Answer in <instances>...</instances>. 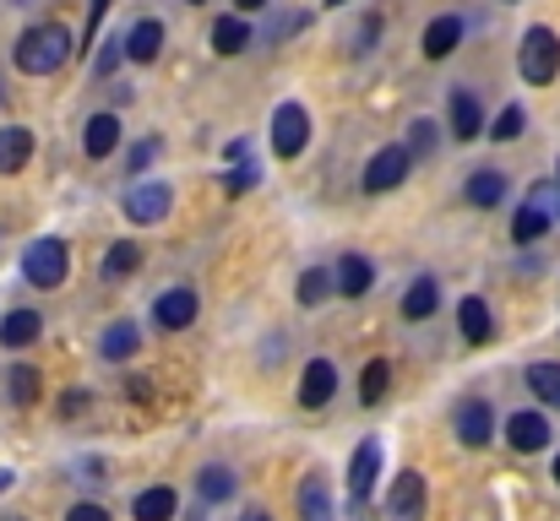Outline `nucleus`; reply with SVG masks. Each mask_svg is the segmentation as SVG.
Segmentation results:
<instances>
[{
  "label": "nucleus",
  "instance_id": "nucleus-15",
  "mask_svg": "<svg viewBox=\"0 0 560 521\" xmlns=\"http://www.w3.org/2000/svg\"><path fill=\"white\" fill-rule=\"evenodd\" d=\"M457 44H463V16L446 11V16H435V22L424 27V55H430V60H446Z\"/></svg>",
  "mask_w": 560,
  "mask_h": 521
},
{
  "label": "nucleus",
  "instance_id": "nucleus-8",
  "mask_svg": "<svg viewBox=\"0 0 560 521\" xmlns=\"http://www.w3.org/2000/svg\"><path fill=\"white\" fill-rule=\"evenodd\" d=\"M375 473H381V446L360 440V451L349 457V495H354V506H365L375 495Z\"/></svg>",
  "mask_w": 560,
  "mask_h": 521
},
{
  "label": "nucleus",
  "instance_id": "nucleus-27",
  "mask_svg": "<svg viewBox=\"0 0 560 521\" xmlns=\"http://www.w3.org/2000/svg\"><path fill=\"white\" fill-rule=\"evenodd\" d=\"M545 228H550V212H545V206H534V201L512 217V239H517V245H534Z\"/></svg>",
  "mask_w": 560,
  "mask_h": 521
},
{
  "label": "nucleus",
  "instance_id": "nucleus-24",
  "mask_svg": "<svg viewBox=\"0 0 560 521\" xmlns=\"http://www.w3.org/2000/svg\"><path fill=\"white\" fill-rule=\"evenodd\" d=\"M435 305H441V288H435V277H419V283L402 294V316H408V321H424V316H435Z\"/></svg>",
  "mask_w": 560,
  "mask_h": 521
},
{
  "label": "nucleus",
  "instance_id": "nucleus-5",
  "mask_svg": "<svg viewBox=\"0 0 560 521\" xmlns=\"http://www.w3.org/2000/svg\"><path fill=\"white\" fill-rule=\"evenodd\" d=\"M170 206H175V190L164 179H142V185L126 190V217L131 223H164Z\"/></svg>",
  "mask_w": 560,
  "mask_h": 521
},
{
  "label": "nucleus",
  "instance_id": "nucleus-22",
  "mask_svg": "<svg viewBox=\"0 0 560 521\" xmlns=\"http://www.w3.org/2000/svg\"><path fill=\"white\" fill-rule=\"evenodd\" d=\"M371 277H375V267L365 256H343V261H338V294H343V299H360V294L371 288Z\"/></svg>",
  "mask_w": 560,
  "mask_h": 521
},
{
  "label": "nucleus",
  "instance_id": "nucleus-45",
  "mask_svg": "<svg viewBox=\"0 0 560 521\" xmlns=\"http://www.w3.org/2000/svg\"><path fill=\"white\" fill-rule=\"evenodd\" d=\"M327 5H349V0H327Z\"/></svg>",
  "mask_w": 560,
  "mask_h": 521
},
{
  "label": "nucleus",
  "instance_id": "nucleus-1",
  "mask_svg": "<svg viewBox=\"0 0 560 521\" xmlns=\"http://www.w3.org/2000/svg\"><path fill=\"white\" fill-rule=\"evenodd\" d=\"M66 60H71V33L60 22H38L16 38V71H27V76H49Z\"/></svg>",
  "mask_w": 560,
  "mask_h": 521
},
{
  "label": "nucleus",
  "instance_id": "nucleus-16",
  "mask_svg": "<svg viewBox=\"0 0 560 521\" xmlns=\"http://www.w3.org/2000/svg\"><path fill=\"white\" fill-rule=\"evenodd\" d=\"M115 147H120V120L115 115H93L88 131H82V153L88 158H109Z\"/></svg>",
  "mask_w": 560,
  "mask_h": 521
},
{
  "label": "nucleus",
  "instance_id": "nucleus-31",
  "mask_svg": "<svg viewBox=\"0 0 560 521\" xmlns=\"http://www.w3.org/2000/svg\"><path fill=\"white\" fill-rule=\"evenodd\" d=\"M528 386H534L539 402L560 407V364H534V369H528Z\"/></svg>",
  "mask_w": 560,
  "mask_h": 521
},
{
  "label": "nucleus",
  "instance_id": "nucleus-30",
  "mask_svg": "<svg viewBox=\"0 0 560 521\" xmlns=\"http://www.w3.org/2000/svg\"><path fill=\"white\" fill-rule=\"evenodd\" d=\"M196 495L201 500H229L234 495V473L229 467H201L196 473Z\"/></svg>",
  "mask_w": 560,
  "mask_h": 521
},
{
  "label": "nucleus",
  "instance_id": "nucleus-38",
  "mask_svg": "<svg viewBox=\"0 0 560 521\" xmlns=\"http://www.w3.org/2000/svg\"><path fill=\"white\" fill-rule=\"evenodd\" d=\"M66 521H109V511H104V506H93V500H82V506H71V511H66Z\"/></svg>",
  "mask_w": 560,
  "mask_h": 521
},
{
  "label": "nucleus",
  "instance_id": "nucleus-11",
  "mask_svg": "<svg viewBox=\"0 0 560 521\" xmlns=\"http://www.w3.org/2000/svg\"><path fill=\"white\" fill-rule=\"evenodd\" d=\"M159 49H164V22L159 16H142V22H131L126 27V60H159Z\"/></svg>",
  "mask_w": 560,
  "mask_h": 521
},
{
  "label": "nucleus",
  "instance_id": "nucleus-47",
  "mask_svg": "<svg viewBox=\"0 0 560 521\" xmlns=\"http://www.w3.org/2000/svg\"><path fill=\"white\" fill-rule=\"evenodd\" d=\"M11 5H33V0H11Z\"/></svg>",
  "mask_w": 560,
  "mask_h": 521
},
{
  "label": "nucleus",
  "instance_id": "nucleus-37",
  "mask_svg": "<svg viewBox=\"0 0 560 521\" xmlns=\"http://www.w3.org/2000/svg\"><path fill=\"white\" fill-rule=\"evenodd\" d=\"M223 185H229V196H240V190L256 185V169H250V164H234V169L223 174Z\"/></svg>",
  "mask_w": 560,
  "mask_h": 521
},
{
  "label": "nucleus",
  "instance_id": "nucleus-28",
  "mask_svg": "<svg viewBox=\"0 0 560 521\" xmlns=\"http://www.w3.org/2000/svg\"><path fill=\"white\" fill-rule=\"evenodd\" d=\"M137 267H142V245H131V239L109 245V256H104V272H109V277H131Z\"/></svg>",
  "mask_w": 560,
  "mask_h": 521
},
{
  "label": "nucleus",
  "instance_id": "nucleus-26",
  "mask_svg": "<svg viewBox=\"0 0 560 521\" xmlns=\"http://www.w3.org/2000/svg\"><path fill=\"white\" fill-rule=\"evenodd\" d=\"M245 44H250V27H245L240 16H223V22L212 27V49H218V55H240Z\"/></svg>",
  "mask_w": 560,
  "mask_h": 521
},
{
  "label": "nucleus",
  "instance_id": "nucleus-46",
  "mask_svg": "<svg viewBox=\"0 0 560 521\" xmlns=\"http://www.w3.org/2000/svg\"><path fill=\"white\" fill-rule=\"evenodd\" d=\"M556 484H560V457H556Z\"/></svg>",
  "mask_w": 560,
  "mask_h": 521
},
{
  "label": "nucleus",
  "instance_id": "nucleus-32",
  "mask_svg": "<svg viewBox=\"0 0 560 521\" xmlns=\"http://www.w3.org/2000/svg\"><path fill=\"white\" fill-rule=\"evenodd\" d=\"M386 380H392V364H386V358H371L365 375H360V402H381V396H386Z\"/></svg>",
  "mask_w": 560,
  "mask_h": 521
},
{
  "label": "nucleus",
  "instance_id": "nucleus-12",
  "mask_svg": "<svg viewBox=\"0 0 560 521\" xmlns=\"http://www.w3.org/2000/svg\"><path fill=\"white\" fill-rule=\"evenodd\" d=\"M452 137H457V142L485 137V109H479V98H474L468 87H457V93H452Z\"/></svg>",
  "mask_w": 560,
  "mask_h": 521
},
{
  "label": "nucleus",
  "instance_id": "nucleus-19",
  "mask_svg": "<svg viewBox=\"0 0 560 521\" xmlns=\"http://www.w3.org/2000/svg\"><path fill=\"white\" fill-rule=\"evenodd\" d=\"M463 196H468L474 206H501V201H506V174L501 169H474Z\"/></svg>",
  "mask_w": 560,
  "mask_h": 521
},
{
  "label": "nucleus",
  "instance_id": "nucleus-4",
  "mask_svg": "<svg viewBox=\"0 0 560 521\" xmlns=\"http://www.w3.org/2000/svg\"><path fill=\"white\" fill-rule=\"evenodd\" d=\"M305 142H311V115H305V104H278V109H272V153H278V158H300Z\"/></svg>",
  "mask_w": 560,
  "mask_h": 521
},
{
  "label": "nucleus",
  "instance_id": "nucleus-9",
  "mask_svg": "<svg viewBox=\"0 0 560 521\" xmlns=\"http://www.w3.org/2000/svg\"><path fill=\"white\" fill-rule=\"evenodd\" d=\"M332 391H338V369H332V358H311L305 375H300V402H305V407H327Z\"/></svg>",
  "mask_w": 560,
  "mask_h": 521
},
{
  "label": "nucleus",
  "instance_id": "nucleus-18",
  "mask_svg": "<svg viewBox=\"0 0 560 521\" xmlns=\"http://www.w3.org/2000/svg\"><path fill=\"white\" fill-rule=\"evenodd\" d=\"M33 158V131L27 126H5L0 131V174H16Z\"/></svg>",
  "mask_w": 560,
  "mask_h": 521
},
{
  "label": "nucleus",
  "instance_id": "nucleus-7",
  "mask_svg": "<svg viewBox=\"0 0 560 521\" xmlns=\"http://www.w3.org/2000/svg\"><path fill=\"white\" fill-rule=\"evenodd\" d=\"M413 169V153L408 147H381L371 164H365V190H397Z\"/></svg>",
  "mask_w": 560,
  "mask_h": 521
},
{
  "label": "nucleus",
  "instance_id": "nucleus-6",
  "mask_svg": "<svg viewBox=\"0 0 560 521\" xmlns=\"http://www.w3.org/2000/svg\"><path fill=\"white\" fill-rule=\"evenodd\" d=\"M452 429H457V440L463 446H490V435H495V407L485 402V396H463L457 402V413H452Z\"/></svg>",
  "mask_w": 560,
  "mask_h": 521
},
{
  "label": "nucleus",
  "instance_id": "nucleus-23",
  "mask_svg": "<svg viewBox=\"0 0 560 521\" xmlns=\"http://www.w3.org/2000/svg\"><path fill=\"white\" fill-rule=\"evenodd\" d=\"M98 347H104V358L109 364H120V358H131L137 347H142V332H137V321H115L104 338H98Z\"/></svg>",
  "mask_w": 560,
  "mask_h": 521
},
{
  "label": "nucleus",
  "instance_id": "nucleus-21",
  "mask_svg": "<svg viewBox=\"0 0 560 521\" xmlns=\"http://www.w3.org/2000/svg\"><path fill=\"white\" fill-rule=\"evenodd\" d=\"M38 332H44V316H38V310H11V316L0 321V343L5 347H27Z\"/></svg>",
  "mask_w": 560,
  "mask_h": 521
},
{
  "label": "nucleus",
  "instance_id": "nucleus-34",
  "mask_svg": "<svg viewBox=\"0 0 560 521\" xmlns=\"http://www.w3.org/2000/svg\"><path fill=\"white\" fill-rule=\"evenodd\" d=\"M490 137H495V142H517V137H523V109H517V104H506V109L495 115Z\"/></svg>",
  "mask_w": 560,
  "mask_h": 521
},
{
  "label": "nucleus",
  "instance_id": "nucleus-13",
  "mask_svg": "<svg viewBox=\"0 0 560 521\" xmlns=\"http://www.w3.org/2000/svg\"><path fill=\"white\" fill-rule=\"evenodd\" d=\"M386 511H392V521H419V511H424V478H419V473H402V478L392 484Z\"/></svg>",
  "mask_w": 560,
  "mask_h": 521
},
{
  "label": "nucleus",
  "instance_id": "nucleus-29",
  "mask_svg": "<svg viewBox=\"0 0 560 521\" xmlns=\"http://www.w3.org/2000/svg\"><path fill=\"white\" fill-rule=\"evenodd\" d=\"M332 288H338V272H327V267H311V272L300 277V305H322Z\"/></svg>",
  "mask_w": 560,
  "mask_h": 521
},
{
  "label": "nucleus",
  "instance_id": "nucleus-43",
  "mask_svg": "<svg viewBox=\"0 0 560 521\" xmlns=\"http://www.w3.org/2000/svg\"><path fill=\"white\" fill-rule=\"evenodd\" d=\"M261 5H267V0H240V11H261Z\"/></svg>",
  "mask_w": 560,
  "mask_h": 521
},
{
  "label": "nucleus",
  "instance_id": "nucleus-14",
  "mask_svg": "<svg viewBox=\"0 0 560 521\" xmlns=\"http://www.w3.org/2000/svg\"><path fill=\"white\" fill-rule=\"evenodd\" d=\"M153 316H159V327H164V332H180V327L196 321V294H190V288H170V294H159Z\"/></svg>",
  "mask_w": 560,
  "mask_h": 521
},
{
  "label": "nucleus",
  "instance_id": "nucleus-44",
  "mask_svg": "<svg viewBox=\"0 0 560 521\" xmlns=\"http://www.w3.org/2000/svg\"><path fill=\"white\" fill-rule=\"evenodd\" d=\"M245 521H267V517H261V511H250V517H245Z\"/></svg>",
  "mask_w": 560,
  "mask_h": 521
},
{
  "label": "nucleus",
  "instance_id": "nucleus-3",
  "mask_svg": "<svg viewBox=\"0 0 560 521\" xmlns=\"http://www.w3.org/2000/svg\"><path fill=\"white\" fill-rule=\"evenodd\" d=\"M66 272H71V250H66V239H33V245H27V256H22V277H27L33 288H55V283H66Z\"/></svg>",
  "mask_w": 560,
  "mask_h": 521
},
{
  "label": "nucleus",
  "instance_id": "nucleus-35",
  "mask_svg": "<svg viewBox=\"0 0 560 521\" xmlns=\"http://www.w3.org/2000/svg\"><path fill=\"white\" fill-rule=\"evenodd\" d=\"M120 60H126V38H109V44L98 49V60H93V71H98V76H109V71L120 66Z\"/></svg>",
  "mask_w": 560,
  "mask_h": 521
},
{
  "label": "nucleus",
  "instance_id": "nucleus-36",
  "mask_svg": "<svg viewBox=\"0 0 560 521\" xmlns=\"http://www.w3.org/2000/svg\"><path fill=\"white\" fill-rule=\"evenodd\" d=\"M375 33H381V22H375V16H365V22L349 33V49H354V55H365V49L375 44Z\"/></svg>",
  "mask_w": 560,
  "mask_h": 521
},
{
  "label": "nucleus",
  "instance_id": "nucleus-40",
  "mask_svg": "<svg viewBox=\"0 0 560 521\" xmlns=\"http://www.w3.org/2000/svg\"><path fill=\"white\" fill-rule=\"evenodd\" d=\"M109 5H115V0H93V5H88V38H98V22H104Z\"/></svg>",
  "mask_w": 560,
  "mask_h": 521
},
{
  "label": "nucleus",
  "instance_id": "nucleus-2",
  "mask_svg": "<svg viewBox=\"0 0 560 521\" xmlns=\"http://www.w3.org/2000/svg\"><path fill=\"white\" fill-rule=\"evenodd\" d=\"M517 71H523V82H534V87L556 82V71H560V38L550 33V27H528V33H523Z\"/></svg>",
  "mask_w": 560,
  "mask_h": 521
},
{
  "label": "nucleus",
  "instance_id": "nucleus-33",
  "mask_svg": "<svg viewBox=\"0 0 560 521\" xmlns=\"http://www.w3.org/2000/svg\"><path fill=\"white\" fill-rule=\"evenodd\" d=\"M5 386H11V402H16V407H27V402H38V369H33V364H16Z\"/></svg>",
  "mask_w": 560,
  "mask_h": 521
},
{
  "label": "nucleus",
  "instance_id": "nucleus-10",
  "mask_svg": "<svg viewBox=\"0 0 560 521\" xmlns=\"http://www.w3.org/2000/svg\"><path fill=\"white\" fill-rule=\"evenodd\" d=\"M506 440H512V451H545L550 446V418L545 413H512L506 418Z\"/></svg>",
  "mask_w": 560,
  "mask_h": 521
},
{
  "label": "nucleus",
  "instance_id": "nucleus-48",
  "mask_svg": "<svg viewBox=\"0 0 560 521\" xmlns=\"http://www.w3.org/2000/svg\"><path fill=\"white\" fill-rule=\"evenodd\" d=\"M0 521H22V517H0Z\"/></svg>",
  "mask_w": 560,
  "mask_h": 521
},
{
  "label": "nucleus",
  "instance_id": "nucleus-41",
  "mask_svg": "<svg viewBox=\"0 0 560 521\" xmlns=\"http://www.w3.org/2000/svg\"><path fill=\"white\" fill-rule=\"evenodd\" d=\"M82 407H88V391H66V402H60V413H66V418H77Z\"/></svg>",
  "mask_w": 560,
  "mask_h": 521
},
{
  "label": "nucleus",
  "instance_id": "nucleus-42",
  "mask_svg": "<svg viewBox=\"0 0 560 521\" xmlns=\"http://www.w3.org/2000/svg\"><path fill=\"white\" fill-rule=\"evenodd\" d=\"M153 153H159V147H153V142H142V147H137V153H131V169L142 174V164H148V158H153Z\"/></svg>",
  "mask_w": 560,
  "mask_h": 521
},
{
  "label": "nucleus",
  "instance_id": "nucleus-39",
  "mask_svg": "<svg viewBox=\"0 0 560 521\" xmlns=\"http://www.w3.org/2000/svg\"><path fill=\"white\" fill-rule=\"evenodd\" d=\"M435 147V126L430 120H413V153H430Z\"/></svg>",
  "mask_w": 560,
  "mask_h": 521
},
{
  "label": "nucleus",
  "instance_id": "nucleus-20",
  "mask_svg": "<svg viewBox=\"0 0 560 521\" xmlns=\"http://www.w3.org/2000/svg\"><path fill=\"white\" fill-rule=\"evenodd\" d=\"M300 521H338L332 517V495H327L322 473H311V478L300 484Z\"/></svg>",
  "mask_w": 560,
  "mask_h": 521
},
{
  "label": "nucleus",
  "instance_id": "nucleus-17",
  "mask_svg": "<svg viewBox=\"0 0 560 521\" xmlns=\"http://www.w3.org/2000/svg\"><path fill=\"white\" fill-rule=\"evenodd\" d=\"M131 511H137V521H175V511H180V495H175L170 484H159V489H142Z\"/></svg>",
  "mask_w": 560,
  "mask_h": 521
},
{
  "label": "nucleus",
  "instance_id": "nucleus-25",
  "mask_svg": "<svg viewBox=\"0 0 560 521\" xmlns=\"http://www.w3.org/2000/svg\"><path fill=\"white\" fill-rule=\"evenodd\" d=\"M457 327L468 343H490V305L485 299H463L457 305Z\"/></svg>",
  "mask_w": 560,
  "mask_h": 521
}]
</instances>
